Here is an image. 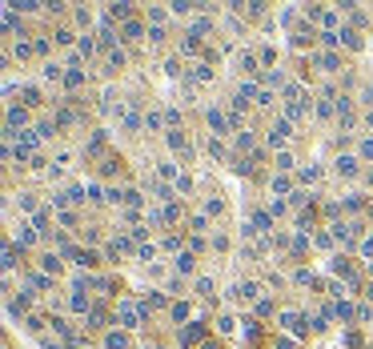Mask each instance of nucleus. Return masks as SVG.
Listing matches in <instances>:
<instances>
[{
    "label": "nucleus",
    "instance_id": "nucleus-1",
    "mask_svg": "<svg viewBox=\"0 0 373 349\" xmlns=\"http://www.w3.org/2000/svg\"><path fill=\"white\" fill-rule=\"evenodd\" d=\"M285 140H289V121H277L269 129V144H285Z\"/></svg>",
    "mask_w": 373,
    "mask_h": 349
},
{
    "label": "nucleus",
    "instance_id": "nucleus-2",
    "mask_svg": "<svg viewBox=\"0 0 373 349\" xmlns=\"http://www.w3.org/2000/svg\"><path fill=\"white\" fill-rule=\"evenodd\" d=\"M209 125H213V133H225V112H209Z\"/></svg>",
    "mask_w": 373,
    "mask_h": 349
},
{
    "label": "nucleus",
    "instance_id": "nucleus-3",
    "mask_svg": "<svg viewBox=\"0 0 373 349\" xmlns=\"http://www.w3.org/2000/svg\"><path fill=\"white\" fill-rule=\"evenodd\" d=\"M120 321L129 325V329H137V313H133V305H120Z\"/></svg>",
    "mask_w": 373,
    "mask_h": 349
},
{
    "label": "nucleus",
    "instance_id": "nucleus-4",
    "mask_svg": "<svg viewBox=\"0 0 373 349\" xmlns=\"http://www.w3.org/2000/svg\"><path fill=\"white\" fill-rule=\"evenodd\" d=\"M337 169L345 173V177H353V173H357V161H353V157H341V161H337Z\"/></svg>",
    "mask_w": 373,
    "mask_h": 349
},
{
    "label": "nucleus",
    "instance_id": "nucleus-5",
    "mask_svg": "<svg viewBox=\"0 0 373 349\" xmlns=\"http://www.w3.org/2000/svg\"><path fill=\"white\" fill-rule=\"evenodd\" d=\"M285 329H289V333H301V317H297V313H285Z\"/></svg>",
    "mask_w": 373,
    "mask_h": 349
},
{
    "label": "nucleus",
    "instance_id": "nucleus-6",
    "mask_svg": "<svg viewBox=\"0 0 373 349\" xmlns=\"http://www.w3.org/2000/svg\"><path fill=\"white\" fill-rule=\"evenodd\" d=\"M33 237H37V233L28 229V225H20V229H16V241H20V245H28V241H33Z\"/></svg>",
    "mask_w": 373,
    "mask_h": 349
},
{
    "label": "nucleus",
    "instance_id": "nucleus-7",
    "mask_svg": "<svg viewBox=\"0 0 373 349\" xmlns=\"http://www.w3.org/2000/svg\"><path fill=\"white\" fill-rule=\"evenodd\" d=\"M177 269L189 273V269H193V257H189V253H181V257H177Z\"/></svg>",
    "mask_w": 373,
    "mask_h": 349
},
{
    "label": "nucleus",
    "instance_id": "nucleus-8",
    "mask_svg": "<svg viewBox=\"0 0 373 349\" xmlns=\"http://www.w3.org/2000/svg\"><path fill=\"white\" fill-rule=\"evenodd\" d=\"M65 80H69V84H73V89H76V84H80L84 76H80V69H69V72H65Z\"/></svg>",
    "mask_w": 373,
    "mask_h": 349
}]
</instances>
